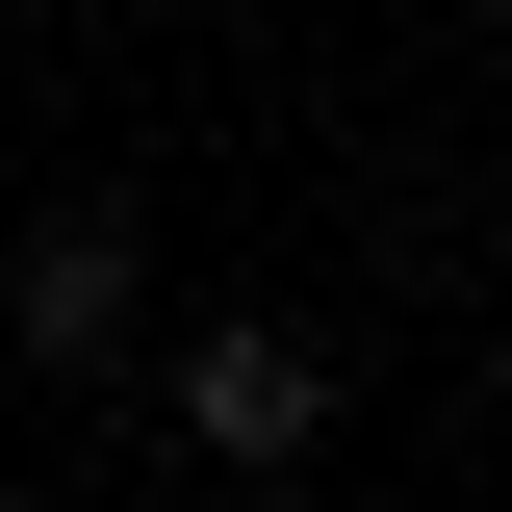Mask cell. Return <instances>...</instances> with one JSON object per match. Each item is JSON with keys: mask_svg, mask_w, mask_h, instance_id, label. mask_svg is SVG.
Masks as SVG:
<instances>
[{"mask_svg": "<svg viewBox=\"0 0 512 512\" xmlns=\"http://www.w3.org/2000/svg\"><path fill=\"white\" fill-rule=\"evenodd\" d=\"M154 410H180V461H231V487H282V461H333V359L282 308H205L180 359H154Z\"/></svg>", "mask_w": 512, "mask_h": 512, "instance_id": "6da1fadb", "label": "cell"}, {"mask_svg": "<svg viewBox=\"0 0 512 512\" xmlns=\"http://www.w3.org/2000/svg\"><path fill=\"white\" fill-rule=\"evenodd\" d=\"M0 333H26L52 384H103L128 333H154V231H128L103 180H77V205H26V256H0Z\"/></svg>", "mask_w": 512, "mask_h": 512, "instance_id": "7a4b0ae2", "label": "cell"}]
</instances>
